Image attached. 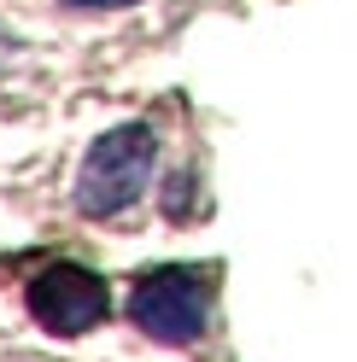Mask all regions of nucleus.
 I'll return each mask as SVG.
<instances>
[{"instance_id":"f257e3e1","label":"nucleus","mask_w":357,"mask_h":362,"mask_svg":"<svg viewBox=\"0 0 357 362\" xmlns=\"http://www.w3.org/2000/svg\"><path fill=\"white\" fill-rule=\"evenodd\" d=\"M152 164H159V134L147 123H118L88 146L82 170H76V211L82 216H123L135 199L147 193Z\"/></svg>"},{"instance_id":"20e7f679","label":"nucleus","mask_w":357,"mask_h":362,"mask_svg":"<svg viewBox=\"0 0 357 362\" xmlns=\"http://www.w3.org/2000/svg\"><path fill=\"white\" fill-rule=\"evenodd\" d=\"M64 6H76V12H118V6H135V0H64Z\"/></svg>"},{"instance_id":"f03ea898","label":"nucleus","mask_w":357,"mask_h":362,"mask_svg":"<svg viewBox=\"0 0 357 362\" xmlns=\"http://www.w3.org/2000/svg\"><path fill=\"white\" fill-rule=\"evenodd\" d=\"M129 322H135L147 339L159 345H193L211 322V292H205V275L199 269H152V275L135 281L129 292Z\"/></svg>"},{"instance_id":"7ed1b4c3","label":"nucleus","mask_w":357,"mask_h":362,"mask_svg":"<svg viewBox=\"0 0 357 362\" xmlns=\"http://www.w3.org/2000/svg\"><path fill=\"white\" fill-rule=\"evenodd\" d=\"M30 315L47 333L59 339H76V333H94L106 315H111V292L94 269L82 263H53L30 281Z\"/></svg>"}]
</instances>
